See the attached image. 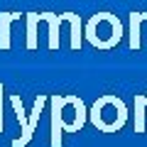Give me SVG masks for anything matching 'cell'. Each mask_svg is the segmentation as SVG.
Here are the masks:
<instances>
[{
    "instance_id": "6da1fadb",
    "label": "cell",
    "mask_w": 147,
    "mask_h": 147,
    "mask_svg": "<svg viewBox=\"0 0 147 147\" xmlns=\"http://www.w3.org/2000/svg\"><path fill=\"white\" fill-rule=\"evenodd\" d=\"M84 39L93 49H115L123 39V22L113 12H96L84 25Z\"/></svg>"
},
{
    "instance_id": "7a4b0ae2",
    "label": "cell",
    "mask_w": 147,
    "mask_h": 147,
    "mask_svg": "<svg viewBox=\"0 0 147 147\" xmlns=\"http://www.w3.org/2000/svg\"><path fill=\"white\" fill-rule=\"evenodd\" d=\"M88 118H91V123H93L98 130L115 132V130H120V127L125 125L127 108H125V103H123V98H118V96H113V93H105L93 103V108L88 110Z\"/></svg>"
},
{
    "instance_id": "3957f363",
    "label": "cell",
    "mask_w": 147,
    "mask_h": 147,
    "mask_svg": "<svg viewBox=\"0 0 147 147\" xmlns=\"http://www.w3.org/2000/svg\"><path fill=\"white\" fill-rule=\"evenodd\" d=\"M44 103H47V96H37V98H34V108H32V115L27 118V127L22 130L20 137L12 140V147H25V145H30L32 135H34V127H37V123H39V113H42V105H44Z\"/></svg>"
},
{
    "instance_id": "277c9868",
    "label": "cell",
    "mask_w": 147,
    "mask_h": 147,
    "mask_svg": "<svg viewBox=\"0 0 147 147\" xmlns=\"http://www.w3.org/2000/svg\"><path fill=\"white\" fill-rule=\"evenodd\" d=\"M52 147H61V127H64V96H52Z\"/></svg>"
},
{
    "instance_id": "5b68a950",
    "label": "cell",
    "mask_w": 147,
    "mask_h": 147,
    "mask_svg": "<svg viewBox=\"0 0 147 147\" xmlns=\"http://www.w3.org/2000/svg\"><path fill=\"white\" fill-rule=\"evenodd\" d=\"M147 20V10L145 12H130V27H127V44L130 49H140L142 47V39H140V25Z\"/></svg>"
},
{
    "instance_id": "8992f818",
    "label": "cell",
    "mask_w": 147,
    "mask_h": 147,
    "mask_svg": "<svg viewBox=\"0 0 147 147\" xmlns=\"http://www.w3.org/2000/svg\"><path fill=\"white\" fill-rule=\"evenodd\" d=\"M61 17L71 25V49L79 52L81 44H84V22H81V15H76V12H64Z\"/></svg>"
},
{
    "instance_id": "52a82bcc",
    "label": "cell",
    "mask_w": 147,
    "mask_h": 147,
    "mask_svg": "<svg viewBox=\"0 0 147 147\" xmlns=\"http://www.w3.org/2000/svg\"><path fill=\"white\" fill-rule=\"evenodd\" d=\"M39 17L49 25V49L57 52L59 49V25L64 22V17L57 15V12H39Z\"/></svg>"
},
{
    "instance_id": "ba28073f",
    "label": "cell",
    "mask_w": 147,
    "mask_h": 147,
    "mask_svg": "<svg viewBox=\"0 0 147 147\" xmlns=\"http://www.w3.org/2000/svg\"><path fill=\"white\" fill-rule=\"evenodd\" d=\"M20 20V12H0V49H10L12 42H10V27L12 22Z\"/></svg>"
},
{
    "instance_id": "9c48e42d",
    "label": "cell",
    "mask_w": 147,
    "mask_h": 147,
    "mask_svg": "<svg viewBox=\"0 0 147 147\" xmlns=\"http://www.w3.org/2000/svg\"><path fill=\"white\" fill-rule=\"evenodd\" d=\"M27 49L30 52H34L37 49V25L42 22V17H39V12H27Z\"/></svg>"
},
{
    "instance_id": "30bf717a",
    "label": "cell",
    "mask_w": 147,
    "mask_h": 147,
    "mask_svg": "<svg viewBox=\"0 0 147 147\" xmlns=\"http://www.w3.org/2000/svg\"><path fill=\"white\" fill-rule=\"evenodd\" d=\"M145 108H147V96H135V132H145Z\"/></svg>"
},
{
    "instance_id": "8fae6325",
    "label": "cell",
    "mask_w": 147,
    "mask_h": 147,
    "mask_svg": "<svg viewBox=\"0 0 147 147\" xmlns=\"http://www.w3.org/2000/svg\"><path fill=\"white\" fill-rule=\"evenodd\" d=\"M0 132H3V84H0Z\"/></svg>"
}]
</instances>
